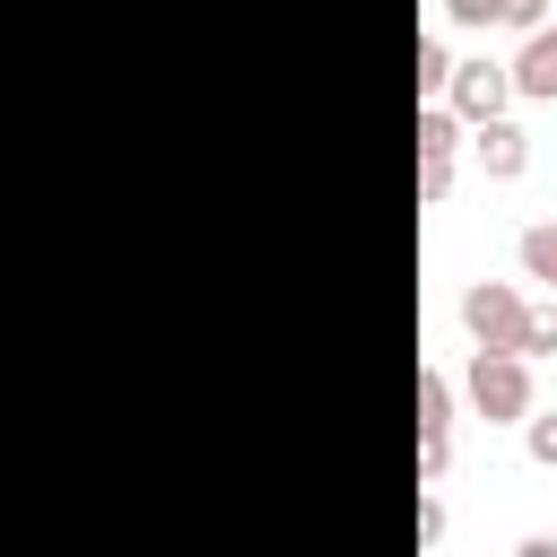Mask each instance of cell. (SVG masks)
Instances as JSON below:
<instances>
[{
	"label": "cell",
	"mask_w": 557,
	"mask_h": 557,
	"mask_svg": "<svg viewBox=\"0 0 557 557\" xmlns=\"http://www.w3.org/2000/svg\"><path fill=\"white\" fill-rule=\"evenodd\" d=\"M470 392H479V409H487V418H513V409H522V366H513V357H479Z\"/></svg>",
	"instance_id": "obj_2"
},
{
	"label": "cell",
	"mask_w": 557,
	"mask_h": 557,
	"mask_svg": "<svg viewBox=\"0 0 557 557\" xmlns=\"http://www.w3.org/2000/svg\"><path fill=\"white\" fill-rule=\"evenodd\" d=\"M522 261H531V270L557 287V235H548V226H540V235H522Z\"/></svg>",
	"instance_id": "obj_6"
},
{
	"label": "cell",
	"mask_w": 557,
	"mask_h": 557,
	"mask_svg": "<svg viewBox=\"0 0 557 557\" xmlns=\"http://www.w3.org/2000/svg\"><path fill=\"white\" fill-rule=\"evenodd\" d=\"M522 165V139L513 131H487V174H513Z\"/></svg>",
	"instance_id": "obj_7"
},
{
	"label": "cell",
	"mask_w": 557,
	"mask_h": 557,
	"mask_svg": "<svg viewBox=\"0 0 557 557\" xmlns=\"http://www.w3.org/2000/svg\"><path fill=\"white\" fill-rule=\"evenodd\" d=\"M470 331H479L487 348H522L531 322H522V305H513L505 287H479V296H470Z\"/></svg>",
	"instance_id": "obj_1"
},
{
	"label": "cell",
	"mask_w": 557,
	"mask_h": 557,
	"mask_svg": "<svg viewBox=\"0 0 557 557\" xmlns=\"http://www.w3.org/2000/svg\"><path fill=\"white\" fill-rule=\"evenodd\" d=\"M522 87H531V96H557V35H540V44L522 52Z\"/></svg>",
	"instance_id": "obj_4"
},
{
	"label": "cell",
	"mask_w": 557,
	"mask_h": 557,
	"mask_svg": "<svg viewBox=\"0 0 557 557\" xmlns=\"http://www.w3.org/2000/svg\"><path fill=\"white\" fill-rule=\"evenodd\" d=\"M531 453H540V461H557V418H540V426H531Z\"/></svg>",
	"instance_id": "obj_8"
},
{
	"label": "cell",
	"mask_w": 557,
	"mask_h": 557,
	"mask_svg": "<svg viewBox=\"0 0 557 557\" xmlns=\"http://www.w3.org/2000/svg\"><path fill=\"white\" fill-rule=\"evenodd\" d=\"M461 104H470V113H496V104H505V78H496V70H470V78H461Z\"/></svg>",
	"instance_id": "obj_5"
},
{
	"label": "cell",
	"mask_w": 557,
	"mask_h": 557,
	"mask_svg": "<svg viewBox=\"0 0 557 557\" xmlns=\"http://www.w3.org/2000/svg\"><path fill=\"white\" fill-rule=\"evenodd\" d=\"M453 17L461 26H531L540 0H453Z\"/></svg>",
	"instance_id": "obj_3"
}]
</instances>
